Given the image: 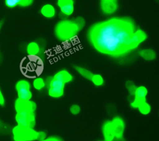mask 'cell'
<instances>
[{"label": "cell", "mask_w": 159, "mask_h": 141, "mask_svg": "<svg viewBox=\"0 0 159 141\" xmlns=\"http://www.w3.org/2000/svg\"><path fill=\"white\" fill-rule=\"evenodd\" d=\"M47 137V134L46 133V132L43 131V130H39L37 131V141H41L44 140L46 137Z\"/></svg>", "instance_id": "4316f807"}, {"label": "cell", "mask_w": 159, "mask_h": 141, "mask_svg": "<svg viewBox=\"0 0 159 141\" xmlns=\"http://www.w3.org/2000/svg\"><path fill=\"white\" fill-rule=\"evenodd\" d=\"M5 104V99L3 96V94L0 89V106H4Z\"/></svg>", "instance_id": "83f0119b"}, {"label": "cell", "mask_w": 159, "mask_h": 141, "mask_svg": "<svg viewBox=\"0 0 159 141\" xmlns=\"http://www.w3.org/2000/svg\"><path fill=\"white\" fill-rule=\"evenodd\" d=\"M112 1V0H100V1Z\"/></svg>", "instance_id": "f546056e"}, {"label": "cell", "mask_w": 159, "mask_h": 141, "mask_svg": "<svg viewBox=\"0 0 159 141\" xmlns=\"http://www.w3.org/2000/svg\"><path fill=\"white\" fill-rule=\"evenodd\" d=\"M40 14L43 17L47 19H52L56 16V9L51 4H45L42 6L40 10Z\"/></svg>", "instance_id": "9a60e30c"}, {"label": "cell", "mask_w": 159, "mask_h": 141, "mask_svg": "<svg viewBox=\"0 0 159 141\" xmlns=\"http://www.w3.org/2000/svg\"><path fill=\"white\" fill-rule=\"evenodd\" d=\"M2 21H0V29H1V28L2 27Z\"/></svg>", "instance_id": "f1b7e54d"}, {"label": "cell", "mask_w": 159, "mask_h": 141, "mask_svg": "<svg viewBox=\"0 0 159 141\" xmlns=\"http://www.w3.org/2000/svg\"><path fill=\"white\" fill-rule=\"evenodd\" d=\"M17 91V98L24 100V101H29L32 100V92L31 91V89H20Z\"/></svg>", "instance_id": "ffe728a7"}, {"label": "cell", "mask_w": 159, "mask_h": 141, "mask_svg": "<svg viewBox=\"0 0 159 141\" xmlns=\"http://www.w3.org/2000/svg\"><path fill=\"white\" fill-rule=\"evenodd\" d=\"M137 109L142 115L147 116L152 111V106L147 101H145L141 102L137 107Z\"/></svg>", "instance_id": "44dd1931"}, {"label": "cell", "mask_w": 159, "mask_h": 141, "mask_svg": "<svg viewBox=\"0 0 159 141\" xmlns=\"http://www.w3.org/2000/svg\"><path fill=\"white\" fill-rule=\"evenodd\" d=\"M32 85L36 91H40L46 88L45 79L41 76L36 77L33 80Z\"/></svg>", "instance_id": "d6986e66"}, {"label": "cell", "mask_w": 159, "mask_h": 141, "mask_svg": "<svg viewBox=\"0 0 159 141\" xmlns=\"http://www.w3.org/2000/svg\"><path fill=\"white\" fill-rule=\"evenodd\" d=\"M37 106L35 102L32 100L24 101L17 98L14 102V109L16 112H35Z\"/></svg>", "instance_id": "ba28073f"}, {"label": "cell", "mask_w": 159, "mask_h": 141, "mask_svg": "<svg viewBox=\"0 0 159 141\" xmlns=\"http://www.w3.org/2000/svg\"><path fill=\"white\" fill-rule=\"evenodd\" d=\"M147 38V34L140 29H135L129 40V50L132 51L137 48L140 43L143 42Z\"/></svg>", "instance_id": "9c48e42d"}, {"label": "cell", "mask_w": 159, "mask_h": 141, "mask_svg": "<svg viewBox=\"0 0 159 141\" xmlns=\"http://www.w3.org/2000/svg\"><path fill=\"white\" fill-rule=\"evenodd\" d=\"M100 6L102 12L107 15L114 14L118 8L117 0L100 1Z\"/></svg>", "instance_id": "7c38bea8"}, {"label": "cell", "mask_w": 159, "mask_h": 141, "mask_svg": "<svg viewBox=\"0 0 159 141\" xmlns=\"http://www.w3.org/2000/svg\"><path fill=\"white\" fill-rule=\"evenodd\" d=\"M85 25V20L81 17L74 19H63L55 26L54 34L58 40L62 42L73 40Z\"/></svg>", "instance_id": "7a4b0ae2"}, {"label": "cell", "mask_w": 159, "mask_h": 141, "mask_svg": "<svg viewBox=\"0 0 159 141\" xmlns=\"http://www.w3.org/2000/svg\"><path fill=\"white\" fill-rule=\"evenodd\" d=\"M60 13L64 17H69L74 12L75 1L74 0H57Z\"/></svg>", "instance_id": "30bf717a"}, {"label": "cell", "mask_w": 159, "mask_h": 141, "mask_svg": "<svg viewBox=\"0 0 159 141\" xmlns=\"http://www.w3.org/2000/svg\"><path fill=\"white\" fill-rule=\"evenodd\" d=\"M69 111H70V112L72 115L76 116V115H78L81 112V107L80 105H78L77 104H73L70 106Z\"/></svg>", "instance_id": "d4e9b609"}, {"label": "cell", "mask_w": 159, "mask_h": 141, "mask_svg": "<svg viewBox=\"0 0 159 141\" xmlns=\"http://www.w3.org/2000/svg\"><path fill=\"white\" fill-rule=\"evenodd\" d=\"M135 30L134 21L128 17H112L93 24L88 39L98 52L119 57L129 52V40Z\"/></svg>", "instance_id": "6da1fadb"}, {"label": "cell", "mask_w": 159, "mask_h": 141, "mask_svg": "<svg viewBox=\"0 0 159 141\" xmlns=\"http://www.w3.org/2000/svg\"><path fill=\"white\" fill-rule=\"evenodd\" d=\"M42 47L36 41L29 42L26 46V52L28 55L32 57H39L42 52Z\"/></svg>", "instance_id": "4fadbf2b"}, {"label": "cell", "mask_w": 159, "mask_h": 141, "mask_svg": "<svg viewBox=\"0 0 159 141\" xmlns=\"http://www.w3.org/2000/svg\"><path fill=\"white\" fill-rule=\"evenodd\" d=\"M139 56L143 60L148 61H153L156 59L157 53L152 48H143L138 52Z\"/></svg>", "instance_id": "2e32d148"}, {"label": "cell", "mask_w": 159, "mask_h": 141, "mask_svg": "<svg viewBox=\"0 0 159 141\" xmlns=\"http://www.w3.org/2000/svg\"><path fill=\"white\" fill-rule=\"evenodd\" d=\"M115 139H123L125 130V122L124 119L119 116H116L111 120Z\"/></svg>", "instance_id": "52a82bcc"}, {"label": "cell", "mask_w": 159, "mask_h": 141, "mask_svg": "<svg viewBox=\"0 0 159 141\" xmlns=\"http://www.w3.org/2000/svg\"><path fill=\"white\" fill-rule=\"evenodd\" d=\"M148 89L143 85H140L137 86L134 95L132 96V100L129 102V105L131 108L137 109L139 105L147 101V96L148 95Z\"/></svg>", "instance_id": "8992f818"}, {"label": "cell", "mask_w": 159, "mask_h": 141, "mask_svg": "<svg viewBox=\"0 0 159 141\" xmlns=\"http://www.w3.org/2000/svg\"><path fill=\"white\" fill-rule=\"evenodd\" d=\"M45 82L47 93L50 98L58 99L63 96L66 85L65 83L54 78L53 76L47 78Z\"/></svg>", "instance_id": "277c9868"}, {"label": "cell", "mask_w": 159, "mask_h": 141, "mask_svg": "<svg viewBox=\"0 0 159 141\" xmlns=\"http://www.w3.org/2000/svg\"><path fill=\"white\" fill-rule=\"evenodd\" d=\"M100 141H106V140H100Z\"/></svg>", "instance_id": "4dcf8cb0"}, {"label": "cell", "mask_w": 159, "mask_h": 141, "mask_svg": "<svg viewBox=\"0 0 159 141\" xmlns=\"http://www.w3.org/2000/svg\"><path fill=\"white\" fill-rule=\"evenodd\" d=\"M91 83L96 87H101L104 84V78L99 73H93L90 80Z\"/></svg>", "instance_id": "7402d4cb"}, {"label": "cell", "mask_w": 159, "mask_h": 141, "mask_svg": "<svg viewBox=\"0 0 159 141\" xmlns=\"http://www.w3.org/2000/svg\"><path fill=\"white\" fill-rule=\"evenodd\" d=\"M125 88H126L129 95L130 96H132L134 94L135 90L137 86H136L135 84L132 81H130V80L127 81L125 84Z\"/></svg>", "instance_id": "cb8c5ba5"}, {"label": "cell", "mask_w": 159, "mask_h": 141, "mask_svg": "<svg viewBox=\"0 0 159 141\" xmlns=\"http://www.w3.org/2000/svg\"><path fill=\"white\" fill-rule=\"evenodd\" d=\"M14 141H35L37 139V130L35 128L15 125L12 129Z\"/></svg>", "instance_id": "3957f363"}, {"label": "cell", "mask_w": 159, "mask_h": 141, "mask_svg": "<svg viewBox=\"0 0 159 141\" xmlns=\"http://www.w3.org/2000/svg\"><path fill=\"white\" fill-rule=\"evenodd\" d=\"M31 89L30 83L25 79H20L18 80L15 84V89L16 91L20 89Z\"/></svg>", "instance_id": "603a6c76"}, {"label": "cell", "mask_w": 159, "mask_h": 141, "mask_svg": "<svg viewBox=\"0 0 159 141\" xmlns=\"http://www.w3.org/2000/svg\"><path fill=\"white\" fill-rule=\"evenodd\" d=\"M74 68L77 73L79 74L81 76L86 80L90 81L91 76L93 75V73L90 70L80 65H75L74 66Z\"/></svg>", "instance_id": "ac0fdd59"}, {"label": "cell", "mask_w": 159, "mask_h": 141, "mask_svg": "<svg viewBox=\"0 0 159 141\" xmlns=\"http://www.w3.org/2000/svg\"><path fill=\"white\" fill-rule=\"evenodd\" d=\"M34 2V0H5V5L9 8H14L16 6L28 7Z\"/></svg>", "instance_id": "e0dca14e"}, {"label": "cell", "mask_w": 159, "mask_h": 141, "mask_svg": "<svg viewBox=\"0 0 159 141\" xmlns=\"http://www.w3.org/2000/svg\"><path fill=\"white\" fill-rule=\"evenodd\" d=\"M15 121L17 125L23 127L35 128L36 124L35 112H19L15 115Z\"/></svg>", "instance_id": "5b68a950"}, {"label": "cell", "mask_w": 159, "mask_h": 141, "mask_svg": "<svg viewBox=\"0 0 159 141\" xmlns=\"http://www.w3.org/2000/svg\"><path fill=\"white\" fill-rule=\"evenodd\" d=\"M41 141H64L63 139L57 135H50V136H47L44 140H41Z\"/></svg>", "instance_id": "484cf974"}, {"label": "cell", "mask_w": 159, "mask_h": 141, "mask_svg": "<svg viewBox=\"0 0 159 141\" xmlns=\"http://www.w3.org/2000/svg\"><path fill=\"white\" fill-rule=\"evenodd\" d=\"M101 131L104 140L113 141L115 139L111 120H106L103 122L101 126Z\"/></svg>", "instance_id": "8fae6325"}, {"label": "cell", "mask_w": 159, "mask_h": 141, "mask_svg": "<svg viewBox=\"0 0 159 141\" xmlns=\"http://www.w3.org/2000/svg\"><path fill=\"white\" fill-rule=\"evenodd\" d=\"M53 77L65 84L71 83L73 80V75L67 70L66 69H61L57 71Z\"/></svg>", "instance_id": "5bb4252c"}]
</instances>
